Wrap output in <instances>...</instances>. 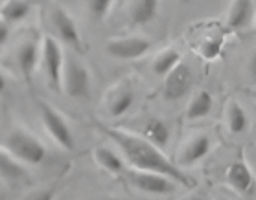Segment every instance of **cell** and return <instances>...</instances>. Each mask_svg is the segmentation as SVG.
Listing matches in <instances>:
<instances>
[{"mask_svg": "<svg viewBox=\"0 0 256 200\" xmlns=\"http://www.w3.org/2000/svg\"><path fill=\"white\" fill-rule=\"evenodd\" d=\"M158 13V0H133L129 6V18L134 26L152 22Z\"/></svg>", "mask_w": 256, "mask_h": 200, "instance_id": "cell-16", "label": "cell"}, {"mask_svg": "<svg viewBox=\"0 0 256 200\" xmlns=\"http://www.w3.org/2000/svg\"><path fill=\"white\" fill-rule=\"evenodd\" d=\"M212 107H214V97H212V94L206 92V90L198 92V94L192 97V101L188 103L186 118L190 121L206 118V116L212 112Z\"/></svg>", "mask_w": 256, "mask_h": 200, "instance_id": "cell-18", "label": "cell"}, {"mask_svg": "<svg viewBox=\"0 0 256 200\" xmlns=\"http://www.w3.org/2000/svg\"><path fill=\"white\" fill-rule=\"evenodd\" d=\"M254 17V2L252 0H234L228 11V28L244 29Z\"/></svg>", "mask_w": 256, "mask_h": 200, "instance_id": "cell-14", "label": "cell"}, {"mask_svg": "<svg viewBox=\"0 0 256 200\" xmlns=\"http://www.w3.org/2000/svg\"><path fill=\"white\" fill-rule=\"evenodd\" d=\"M192 85V70L184 63H180L164 77V99L166 101H179Z\"/></svg>", "mask_w": 256, "mask_h": 200, "instance_id": "cell-9", "label": "cell"}, {"mask_svg": "<svg viewBox=\"0 0 256 200\" xmlns=\"http://www.w3.org/2000/svg\"><path fill=\"white\" fill-rule=\"evenodd\" d=\"M39 59H42V50H39V44L34 39L22 42V46L17 50V64L26 77L34 74V70L39 64Z\"/></svg>", "mask_w": 256, "mask_h": 200, "instance_id": "cell-12", "label": "cell"}, {"mask_svg": "<svg viewBox=\"0 0 256 200\" xmlns=\"http://www.w3.org/2000/svg\"><path fill=\"white\" fill-rule=\"evenodd\" d=\"M94 200H118V199H94Z\"/></svg>", "mask_w": 256, "mask_h": 200, "instance_id": "cell-29", "label": "cell"}, {"mask_svg": "<svg viewBox=\"0 0 256 200\" xmlns=\"http://www.w3.org/2000/svg\"><path fill=\"white\" fill-rule=\"evenodd\" d=\"M39 112H41L42 125L46 129V132L54 138V142L58 143L59 147L72 151L74 149V134L70 131L68 123L64 121V118L59 114L58 110L50 107L48 103H39Z\"/></svg>", "mask_w": 256, "mask_h": 200, "instance_id": "cell-4", "label": "cell"}, {"mask_svg": "<svg viewBox=\"0 0 256 200\" xmlns=\"http://www.w3.org/2000/svg\"><path fill=\"white\" fill-rule=\"evenodd\" d=\"M32 11V4L28 0H10L2 4V20L6 22H20Z\"/></svg>", "mask_w": 256, "mask_h": 200, "instance_id": "cell-21", "label": "cell"}, {"mask_svg": "<svg viewBox=\"0 0 256 200\" xmlns=\"http://www.w3.org/2000/svg\"><path fill=\"white\" fill-rule=\"evenodd\" d=\"M134 103V92L129 85L114 86L111 94L107 96V110L112 118H120L131 109Z\"/></svg>", "mask_w": 256, "mask_h": 200, "instance_id": "cell-10", "label": "cell"}, {"mask_svg": "<svg viewBox=\"0 0 256 200\" xmlns=\"http://www.w3.org/2000/svg\"><path fill=\"white\" fill-rule=\"evenodd\" d=\"M52 26L58 33L59 40L72 48L74 52H83V40L82 33L78 29L74 18L70 17L68 11L63 7H56L52 11Z\"/></svg>", "mask_w": 256, "mask_h": 200, "instance_id": "cell-8", "label": "cell"}, {"mask_svg": "<svg viewBox=\"0 0 256 200\" xmlns=\"http://www.w3.org/2000/svg\"><path fill=\"white\" fill-rule=\"evenodd\" d=\"M102 131L120 147L126 162L133 169L160 173V175L174 178L177 184H182L184 188H192L194 186L192 180L164 156L162 149H158L157 145L148 142L146 138L134 136V134L118 131V129H109V127H102Z\"/></svg>", "mask_w": 256, "mask_h": 200, "instance_id": "cell-1", "label": "cell"}, {"mask_svg": "<svg viewBox=\"0 0 256 200\" xmlns=\"http://www.w3.org/2000/svg\"><path fill=\"white\" fill-rule=\"evenodd\" d=\"M4 149L24 164L39 166L46 158V147L24 129H13L4 138Z\"/></svg>", "mask_w": 256, "mask_h": 200, "instance_id": "cell-2", "label": "cell"}, {"mask_svg": "<svg viewBox=\"0 0 256 200\" xmlns=\"http://www.w3.org/2000/svg\"><path fill=\"white\" fill-rule=\"evenodd\" d=\"M114 0H87L88 13L94 20H105L112 7Z\"/></svg>", "mask_w": 256, "mask_h": 200, "instance_id": "cell-23", "label": "cell"}, {"mask_svg": "<svg viewBox=\"0 0 256 200\" xmlns=\"http://www.w3.org/2000/svg\"><path fill=\"white\" fill-rule=\"evenodd\" d=\"M56 197V191L52 188H44V189H37L34 193H30L24 197V200H54Z\"/></svg>", "mask_w": 256, "mask_h": 200, "instance_id": "cell-25", "label": "cell"}, {"mask_svg": "<svg viewBox=\"0 0 256 200\" xmlns=\"http://www.w3.org/2000/svg\"><path fill=\"white\" fill-rule=\"evenodd\" d=\"M94 160L98 164L102 169L105 171L112 173V175H120V173L126 171V158H122L120 155H116L112 149L109 147H104V145H100V147L94 149Z\"/></svg>", "mask_w": 256, "mask_h": 200, "instance_id": "cell-17", "label": "cell"}, {"mask_svg": "<svg viewBox=\"0 0 256 200\" xmlns=\"http://www.w3.org/2000/svg\"><path fill=\"white\" fill-rule=\"evenodd\" d=\"M142 132L148 142H152L153 145H157L158 149L168 147L170 143V127L166 121H162L160 118H148L142 125Z\"/></svg>", "mask_w": 256, "mask_h": 200, "instance_id": "cell-13", "label": "cell"}, {"mask_svg": "<svg viewBox=\"0 0 256 200\" xmlns=\"http://www.w3.org/2000/svg\"><path fill=\"white\" fill-rule=\"evenodd\" d=\"M128 180L133 188L148 195H170L177 189V182L174 178L160 175V173L131 169L128 171Z\"/></svg>", "mask_w": 256, "mask_h": 200, "instance_id": "cell-3", "label": "cell"}, {"mask_svg": "<svg viewBox=\"0 0 256 200\" xmlns=\"http://www.w3.org/2000/svg\"><path fill=\"white\" fill-rule=\"evenodd\" d=\"M184 200H204V199L199 197V195H192V197H188V199H184Z\"/></svg>", "mask_w": 256, "mask_h": 200, "instance_id": "cell-28", "label": "cell"}, {"mask_svg": "<svg viewBox=\"0 0 256 200\" xmlns=\"http://www.w3.org/2000/svg\"><path fill=\"white\" fill-rule=\"evenodd\" d=\"M63 85L64 92L74 99H83L88 96L90 90V75L88 70L83 66L78 59L66 57L63 72Z\"/></svg>", "mask_w": 256, "mask_h": 200, "instance_id": "cell-6", "label": "cell"}, {"mask_svg": "<svg viewBox=\"0 0 256 200\" xmlns=\"http://www.w3.org/2000/svg\"><path fill=\"white\" fill-rule=\"evenodd\" d=\"M227 182L232 186L238 193H249L252 188V173L247 164L242 160L232 162L227 169Z\"/></svg>", "mask_w": 256, "mask_h": 200, "instance_id": "cell-15", "label": "cell"}, {"mask_svg": "<svg viewBox=\"0 0 256 200\" xmlns=\"http://www.w3.org/2000/svg\"><path fill=\"white\" fill-rule=\"evenodd\" d=\"M152 40L146 37H126V39H112L107 42L105 52L118 61H134L150 52Z\"/></svg>", "mask_w": 256, "mask_h": 200, "instance_id": "cell-7", "label": "cell"}, {"mask_svg": "<svg viewBox=\"0 0 256 200\" xmlns=\"http://www.w3.org/2000/svg\"><path fill=\"white\" fill-rule=\"evenodd\" d=\"M250 75H252V79L256 81V52H254V55H252V59H250Z\"/></svg>", "mask_w": 256, "mask_h": 200, "instance_id": "cell-27", "label": "cell"}, {"mask_svg": "<svg viewBox=\"0 0 256 200\" xmlns=\"http://www.w3.org/2000/svg\"><path fill=\"white\" fill-rule=\"evenodd\" d=\"M227 125L230 129V132L234 134H240V132H244L247 129V114H245V110L240 107L238 103H230L227 109Z\"/></svg>", "mask_w": 256, "mask_h": 200, "instance_id": "cell-22", "label": "cell"}, {"mask_svg": "<svg viewBox=\"0 0 256 200\" xmlns=\"http://www.w3.org/2000/svg\"><path fill=\"white\" fill-rule=\"evenodd\" d=\"M42 64H44L48 85L52 86L54 90H59V86L63 85L64 55L59 42L52 37H44L42 40Z\"/></svg>", "mask_w": 256, "mask_h": 200, "instance_id": "cell-5", "label": "cell"}, {"mask_svg": "<svg viewBox=\"0 0 256 200\" xmlns=\"http://www.w3.org/2000/svg\"><path fill=\"white\" fill-rule=\"evenodd\" d=\"M220 52H222V39H206L199 48V53L203 55V59H208V61L218 57Z\"/></svg>", "mask_w": 256, "mask_h": 200, "instance_id": "cell-24", "label": "cell"}, {"mask_svg": "<svg viewBox=\"0 0 256 200\" xmlns=\"http://www.w3.org/2000/svg\"><path fill=\"white\" fill-rule=\"evenodd\" d=\"M8 35H10V29H8V24H6V20H2V22H0V44H6Z\"/></svg>", "mask_w": 256, "mask_h": 200, "instance_id": "cell-26", "label": "cell"}, {"mask_svg": "<svg viewBox=\"0 0 256 200\" xmlns=\"http://www.w3.org/2000/svg\"><path fill=\"white\" fill-rule=\"evenodd\" d=\"M220 200H227V199H220Z\"/></svg>", "mask_w": 256, "mask_h": 200, "instance_id": "cell-31", "label": "cell"}, {"mask_svg": "<svg viewBox=\"0 0 256 200\" xmlns=\"http://www.w3.org/2000/svg\"><path fill=\"white\" fill-rule=\"evenodd\" d=\"M180 64V53L174 48H168L160 52L153 61V72L158 75V77H166V75L175 70Z\"/></svg>", "mask_w": 256, "mask_h": 200, "instance_id": "cell-20", "label": "cell"}, {"mask_svg": "<svg viewBox=\"0 0 256 200\" xmlns=\"http://www.w3.org/2000/svg\"><path fill=\"white\" fill-rule=\"evenodd\" d=\"M6 2H10V0H2V4H6Z\"/></svg>", "mask_w": 256, "mask_h": 200, "instance_id": "cell-30", "label": "cell"}, {"mask_svg": "<svg viewBox=\"0 0 256 200\" xmlns=\"http://www.w3.org/2000/svg\"><path fill=\"white\" fill-rule=\"evenodd\" d=\"M212 149V140H210L206 134H198L196 138H192L190 142L186 143V147L182 149L180 153V164L184 166H194L196 162L203 160L204 156L210 153Z\"/></svg>", "mask_w": 256, "mask_h": 200, "instance_id": "cell-11", "label": "cell"}, {"mask_svg": "<svg viewBox=\"0 0 256 200\" xmlns=\"http://www.w3.org/2000/svg\"><path fill=\"white\" fill-rule=\"evenodd\" d=\"M0 175L8 182H17L26 177V169L20 166V160L15 158L12 153H8L6 149L0 155Z\"/></svg>", "mask_w": 256, "mask_h": 200, "instance_id": "cell-19", "label": "cell"}]
</instances>
